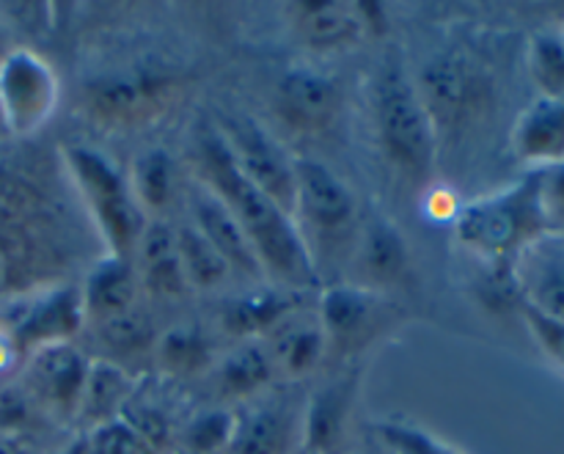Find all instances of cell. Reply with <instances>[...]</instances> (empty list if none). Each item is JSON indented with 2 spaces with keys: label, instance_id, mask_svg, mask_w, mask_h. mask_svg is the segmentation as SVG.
I'll list each match as a JSON object with an SVG mask.
<instances>
[{
  "label": "cell",
  "instance_id": "obj_1",
  "mask_svg": "<svg viewBox=\"0 0 564 454\" xmlns=\"http://www.w3.org/2000/svg\"><path fill=\"white\" fill-rule=\"evenodd\" d=\"M196 171L198 182H204L235 215L262 264V273L284 284L286 290L317 287L312 251L292 215H286L273 198L264 196L242 176L218 127L202 125L196 130Z\"/></svg>",
  "mask_w": 564,
  "mask_h": 454
},
{
  "label": "cell",
  "instance_id": "obj_2",
  "mask_svg": "<svg viewBox=\"0 0 564 454\" xmlns=\"http://www.w3.org/2000/svg\"><path fill=\"white\" fill-rule=\"evenodd\" d=\"M534 176L496 196L477 198L455 215V237L488 262H516L534 240L545 237Z\"/></svg>",
  "mask_w": 564,
  "mask_h": 454
},
{
  "label": "cell",
  "instance_id": "obj_3",
  "mask_svg": "<svg viewBox=\"0 0 564 454\" xmlns=\"http://www.w3.org/2000/svg\"><path fill=\"white\" fill-rule=\"evenodd\" d=\"M375 127L383 152L405 174L424 176L435 163V125L422 102L416 80L389 61L375 80Z\"/></svg>",
  "mask_w": 564,
  "mask_h": 454
},
{
  "label": "cell",
  "instance_id": "obj_4",
  "mask_svg": "<svg viewBox=\"0 0 564 454\" xmlns=\"http://www.w3.org/2000/svg\"><path fill=\"white\" fill-rule=\"evenodd\" d=\"M64 163L94 224L102 231V240L108 242L110 257L132 262L143 226H147V215L138 207L130 182L119 174V169L108 158L88 147H66Z\"/></svg>",
  "mask_w": 564,
  "mask_h": 454
},
{
  "label": "cell",
  "instance_id": "obj_5",
  "mask_svg": "<svg viewBox=\"0 0 564 454\" xmlns=\"http://www.w3.org/2000/svg\"><path fill=\"white\" fill-rule=\"evenodd\" d=\"M218 132L224 136L231 160L242 171V176L295 218V160L286 158L284 149L262 127L242 116L224 119Z\"/></svg>",
  "mask_w": 564,
  "mask_h": 454
},
{
  "label": "cell",
  "instance_id": "obj_6",
  "mask_svg": "<svg viewBox=\"0 0 564 454\" xmlns=\"http://www.w3.org/2000/svg\"><path fill=\"white\" fill-rule=\"evenodd\" d=\"M58 102V80L53 69L31 50H11L0 64V110L6 132L31 136Z\"/></svg>",
  "mask_w": 564,
  "mask_h": 454
},
{
  "label": "cell",
  "instance_id": "obj_7",
  "mask_svg": "<svg viewBox=\"0 0 564 454\" xmlns=\"http://www.w3.org/2000/svg\"><path fill=\"white\" fill-rule=\"evenodd\" d=\"M422 102L438 127H457L477 114L485 97L482 72L463 53H444L430 61L416 80Z\"/></svg>",
  "mask_w": 564,
  "mask_h": 454
},
{
  "label": "cell",
  "instance_id": "obj_8",
  "mask_svg": "<svg viewBox=\"0 0 564 454\" xmlns=\"http://www.w3.org/2000/svg\"><path fill=\"white\" fill-rule=\"evenodd\" d=\"M88 367L80 350L72 342L39 347L28 353L25 391L36 406L55 413H77L83 389H86Z\"/></svg>",
  "mask_w": 564,
  "mask_h": 454
},
{
  "label": "cell",
  "instance_id": "obj_9",
  "mask_svg": "<svg viewBox=\"0 0 564 454\" xmlns=\"http://www.w3.org/2000/svg\"><path fill=\"white\" fill-rule=\"evenodd\" d=\"M171 80L158 75L110 77L88 91L86 108L102 125H143L169 108Z\"/></svg>",
  "mask_w": 564,
  "mask_h": 454
},
{
  "label": "cell",
  "instance_id": "obj_10",
  "mask_svg": "<svg viewBox=\"0 0 564 454\" xmlns=\"http://www.w3.org/2000/svg\"><path fill=\"white\" fill-rule=\"evenodd\" d=\"M295 215L319 231H345L356 220V196L328 165L295 160Z\"/></svg>",
  "mask_w": 564,
  "mask_h": 454
},
{
  "label": "cell",
  "instance_id": "obj_11",
  "mask_svg": "<svg viewBox=\"0 0 564 454\" xmlns=\"http://www.w3.org/2000/svg\"><path fill=\"white\" fill-rule=\"evenodd\" d=\"M279 110L290 127L323 136L341 114V91L330 77L314 69H292L279 83Z\"/></svg>",
  "mask_w": 564,
  "mask_h": 454
},
{
  "label": "cell",
  "instance_id": "obj_12",
  "mask_svg": "<svg viewBox=\"0 0 564 454\" xmlns=\"http://www.w3.org/2000/svg\"><path fill=\"white\" fill-rule=\"evenodd\" d=\"M191 215L193 226L207 237L209 246L229 262L231 270H240V273L251 275V279L262 275V264H259L248 237L242 235L240 224L229 213V207L204 182H196L191 187Z\"/></svg>",
  "mask_w": 564,
  "mask_h": 454
},
{
  "label": "cell",
  "instance_id": "obj_13",
  "mask_svg": "<svg viewBox=\"0 0 564 454\" xmlns=\"http://www.w3.org/2000/svg\"><path fill=\"white\" fill-rule=\"evenodd\" d=\"M523 306L564 323V246L551 235L534 240L516 259Z\"/></svg>",
  "mask_w": 564,
  "mask_h": 454
},
{
  "label": "cell",
  "instance_id": "obj_14",
  "mask_svg": "<svg viewBox=\"0 0 564 454\" xmlns=\"http://www.w3.org/2000/svg\"><path fill=\"white\" fill-rule=\"evenodd\" d=\"M83 323H86V314H83L80 290L61 287V290L50 292L42 301L33 303L22 314L20 323L11 328V334H14L20 353H33L39 347L69 342L83 328Z\"/></svg>",
  "mask_w": 564,
  "mask_h": 454
},
{
  "label": "cell",
  "instance_id": "obj_15",
  "mask_svg": "<svg viewBox=\"0 0 564 454\" xmlns=\"http://www.w3.org/2000/svg\"><path fill=\"white\" fill-rule=\"evenodd\" d=\"M512 152L538 171L564 163V97H538L518 116Z\"/></svg>",
  "mask_w": 564,
  "mask_h": 454
},
{
  "label": "cell",
  "instance_id": "obj_16",
  "mask_svg": "<svg viewBox=\"0 0 564 454\" xmlns=\"http://www.w3.org/2000/svg\"><path fill=\"white\" fill-rule=\"evenodd\" d=\"M132 264H135L138 281L154 298H169L171 301V298H182L191 290L185 268H182L180 246H176V229H171L163 220H147Z\"/></svg>",
  "mask_w": 564,
  "mask_h": 454
},
{
  "label": "cell",
  "instance_id": "obj_17",
  "mask_svg": "<svg viewBox=\"0 0 564 454\" xmlns=\"http://www.w3.org/2000/svg\"><path fill=\"white\" fill-rule=\"evenodd\" d=\"M295 28L303 44L319 53H336L347 50L367 33L369 17L358 3H336V0H319V3L295 6Z\"/></svg>",
  "mask_w": 564,
  "mask_h": 454
},
{
  "label": "cell",
  "instance_id": "obj_18",
  "mask_svg": "<svg viewBox=\"0 0 564 454\" xmlns=\"http://www.w3.org/2000/svg\"><path fill=\"white\" fill-rule=\"evenodd\" d=\"M138 287H141V281H138L135 264L119 257L99 259L80 290L83 314L97 325L132 312V309H138Z\"/></svg>",
  "mask_w": 564,
  "mask_h": 454
},
{
  "label": "cell",
  "instance_id": "obj_19",
  "mask_svg": "<svg viewBox=\"0 0 564 454\" xmlns=\"http://www.w3.org/2000/svg\"><path fill=\"white\" fill-rule=\"evenodd\" d=\"M328 350V339L319 323L308 320H286L279 325L268 345V356L273 361V369H281L290 378L308 375Z\"/></svg>",
  "mask_w": 564,
  "mask_h": 454
},
{
  "label": "cell",
  "instance_id": "obj_20",
  "mask_svg": "<svg viewBox=\"0 0 564 454\" xmlns=\"http://www.w3.org/2000/svg\"><path fill=\"white\" fill-rule=\"evenodd\" d=\"M292 417L284 408L262 406L237 419L226 454H286L292 444Z\"/></svg>",
  "mask_w": 564,
  "mask_h": 454
},
{
  "label": "cell",
  "instance_id": "obj_21",
  "mask_svg": "<svg viewBox=\"0 0 564 454\" xmlns=\"http://www.w3.org/2000/svg\"><path fill=\"white\" fill-rule=\"evenodd\" d=\"M375 314V298L358 287H330L323 292V317L319 325L325 339L334 345H350L358 339Z\"/></svg>",
  "mask_w": 564,
  "mask_h": 454
},
{
  "label": "cell",
  "instance_id": "obj_22",
  "mask_svg": "<svg viewBox=\"0 0 564 454\" xmlns=\"http://www.w3.org/2000/svg\"><path fill=\"white\" fill-rule=\"evenodd\" d=\"M347 417H350V386L336 383L319 391L308 413V446L317 454H336L341 450Z\"/></svg>",
  "mask_w": 564,
  "mask_h": 454
},
{
  "label": "cell",
  "instance_id": "obj_23",
  "mask_svg": "<svg viewBox=\"0 0 564 454\" xmlns=\"http://www.w3.org/2000/svg\"><path fill=\"white\" fill-rule=\"evenodd\" d=\"M130 191L143 215L163 213L174 196V163L163 149L138 154L130 171Z\"/></svg>",
  "mask_w": 564,
  "mask_h": 454
},
{
  "label": "cell",
  "instance_id": "obj_24",
  "mask_svg": "<svg viewBox=\"0 0 564 454\" xmlns=\"http://www.w3.org/2000/svg\"><path fill=\"white\" fill-rule=\"evenodd\" d=\"M176 246H180V259L191 290H215V287L229 281V262L209 246V240L196 226H180L176 229Z\"/></svg>",
  "mask_w": 564,
  "mask_h": 454
},
{
  "label": "cell",
  "instance_id": "obj_25",
  "mask_svg": "<svg viewBox=\"0 0 564 454\" xmlns=\"http://www.w3.org/2000/svg\"><path fill=\"white\" fill-rule=\"evenodd\" d=\"M127 394H130V378L116 364L97 361L88 367L86 389H83L77 413L91 419L99 428L113 419V413L127 402Z\"/></svg>",
  "mask_w": 564,
  "mask_h": 454
},
{
  "label": "cell",
  "instance_id": "obj_26",
  "mask_svg": "<svg viewBox=\"0 0 564 454\" xmlns=\"http://www.w3.org/2000/svg\"><path fill=\"white\" fill-rule=\"evenodd\" d=\"M292 309L286 292H262L237 301L229 312L224 314V325L231 336H262L268 331L279 328L284 323V314Z\"/></svg>",
  "mask_w": 564,
  "mask_h": 454
},
{
  "label": "cell",
  "instance_id": "obj_27",
  "mask_svg": "<svg viewBox=\"0 0 564 454\" xmlns=\"http://www.w3.org/2000/svg\"><path fill=\"white\" fill-rule=\"evenodd\" d=\"M273 372L268 347L242 345L220 364V389L229 397H251L270 383Z\"/></svg>",
  "mask_w": 564,
  "mask_h": 454
},
{
  "label": "cell",
  "instance_id": "obj_28",
  "mask_svg": "<svg viewBox=\"0 0 564 454\" xmlns=\"http://www.w3.org/2000/svg\"><path fill=\"white\" fill-rule=\"evenodd\" d=\"M364 268L378 281H397L408 270V251L394 224L375 220L364 237Z\"/></svg>",
  "mask_w": 564,
  "mask_h": 454
},
{
  "label": "cell",
  "instance_id": "obj_29",
  "mask_svg": "<svg viewBox=\"0 0 564 454\" xmlns=\"http://www.w3.org/2000/svg\"><path fill=\"white\" fill-rule=\"evenodd\" d=\"M207 339L202 331L191 325H180L160 336L158 342V361L174 375H191L207 364Z\"/></svg>",
  "mask_w": 564,
  "mask_h": 454
},
{
  "label": "cell",
  "instance_id": "obj_30",
  "mask_svg": "<svg viewBox=\"0 0 564 454\" xmlns=\"http://www.w3.org/2000/svg\"><path fill=\"white\" fill-rule=\"evenodd\" d=\"M529 69L543 97H564V42L538 36L529 47Z\"/></svg>",
  "mask_w": 564,
  "mask_h": 454
},
{
  "label": "cell",
  "instance_id": "obj_31",
  "mask_svg": "<svg viewBox=\"0 0 564 454\" xmlns=\"http://www.w3.org/2000/svg\"><path fill=\"white\" fill-rule=\"evenodd\" d=\"M83 446L86 454H160L158 446L143 439L127 419H110L94 428Z\"/></svg>",
  "mask_w": 564,
  "mask_h": 454
},
{
  "label": "cell",
  "instance_id": "obj_32",
  "mask_svg": "<svg viewBox=\"0 0 564 454\" xmlns=\"http://www.w3.org/2000/svg\"><path fill=\"white\" fill-rule=\"evenodd\" d=\"M237 419L224 411H207L187 430V452L191 454H226L235 435Z\"/></svg>",
  "mask_w": 564,
  "mask_h": 454
},
{
  "label": "cell",
  "instance_id": "obj_33",
  "mask_svg": "<svg viewBox=\"0 0 564 454\" xmlns=\"http://www.w3.org/2000/svg\"><path fill=\"white\" fill-rule=\"evenodd\" d=\"M97 334L102 345L110 347L113 353H135L143 345H149L152 325H149V320L138 309H132V312L119 314V317L97 323Z\"/></svg>",
  "mask_w": 564,
  "mask_h": 454
},
{
  "label": "cell",
  "instance_id": "obj_34",
  "mask_svg": "<svg viewBox=\"0 0 564 454\" xmlns=\"http://www.w3.org/2000/svg\"><path fill=\"white\" fill-rule=\"evenodd\" d=\"M534 191H538V207L549 235L564 229V163L551 169L534 171Z\"/></svg>",
  "mask_w": 564,
  "mask_h": 454
},
{
  "label": "cell",
  "instance_id": "obj_35",
  "mask_svg": "<svg viewBox=\"0 0 564 454\" xmlns=\"http://www.w3.org/2000/svg\"><path fill=\"white\" fill-rule=\"evenodd\" d=\"M380 439L389 446L391 454H457L438 439L411 424H380Z\"/></svg>",
  "mask_w": 564,
  "mask_h": 454
},
{
  "label": "cell",
  "instance_id": "obj_36",
  "mask_svg": "<svg viewBox=\"0 0 564 454\" xmlns=\"http://www.w3.org/2000/svg\"><path fill=\"white\" fill-rule=\"evenodd\" d=\"M523 320H527L534 342L543 347L545 356H551V361L560 364V367L564 369V323L562 320H551L529 306H523Z\"/></svg>",
  "mask_w": 564,
  "mask_h": 454
},
{
  "label": "cell",
  "instance_id": "obj_37",
  "mask_svg": "<svg viewBox=\"0 0 564 454\" xmlns=\"http://www.w3.org/2000/svg\"><path fill=\"white\" fill-rule=\"evenodd\" d=\"M14 270H17L14 248H11V242L0 235V298L9 292L11 281H14Z\"/></svg>",
  "mask_w": 564,
  "mask_h": 454
},
{
  "label": "cell",
  "instance_id": "obj_38",
  "mask_svg": "<svg viewBox=\"0 0 564 454\" xmlns=\"http://www.w3.org/2000/svg\"><path fill=\"white\" fill-rule=\"evenodd\" d=\"M17 358H20V347H17L14 334H11V328H3V325H0V372L14 367Z\"/></svg>",
  "mask_w": 564,
  "mask_h": 454
},
{
  "label": "cell",
  "instance_id": "obj_39",
  "mask_svg": "<svg viewBox=\"0 0 564 454\" xmlns=\"http://www.w3.org/2000/svg\"><path fill=\"white\" fill-rule=\"evenodd\" d=\"M0 454H33L31 444L22 435L0 433Z\"/></svg>",
  "mask_w": 564,
  "mask_h": 454
},
{
  "label": "cell",
  "instance_id": "obj_40",
  "mask_svg": "<svg viewBox=\"0 0 564 454\" xmlns=\"http://www.w3.org/2000/svg\"><path fill=\"white\" fill-rule=\"evenodd\" d=\"M9 53H11V50H9V36H6L3 25H0V64H3L6 55H9Z\"/></svg>",
  "mask_w": 564,
  "mask_h": 454
},
{
  "label": "cell",
  "instance_id": "obj_41",
  "mask_svg": "<svg viewBox=\"0 0 564 454\" xmlns=\"http://www.w3.org/2000/svg\"><path fill=\"white\" fill-rule=\"evenodd\" d=\"M0 127H3V110H0ZM3 130H6V127H3Z\"/></svg>",
  "mask_w": 564,
  "mask_h": 454
},
{
  "label": "cell",
  "instance_id": "obj_42",
  "mask_svg": "<svg viewBox=\"0 0 564 454\" xmlns=\"http://www.w3.org/2000/svg\"><path fill=\"white\" fill-rule=\"evenodd\" d=\"M185 454H191V452H185Z\"/></svg>",
  "mask_w": 564,
  "mask_h": 454
},
{
  "label": "cell",
  "instance_id": "obj_43",
  "mask_svg": "<svg viewBox=\"0 0 564 454\" xmlns=\"http://www.w3.org/2000/svg\"><path fill=\"white\" fill-rule=\"evenodd\" d=\"M562 42H564V39H562Z\"/></svg>",
  "mask_w": 564,
  "mask_h": 454
}]
</instances>
